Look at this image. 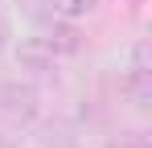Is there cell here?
Returning <instances> with one entry per match:
<instances>
[{"instance_id": "6da1fadb", "label": "cell", "mask_w": 152, "mask_h": 148, "mask_svg": "<svg viewBox=\"0 0 152 148\" xmlns=\"http://www.w3.org/2000/svg\"><path fill=\"white\" fill-rule=\"evenodd\" d=\"M0 111L8 115V119H33L37 115V91L29 86V82H4L0 86Z\"/></svg>"}, {"instance_id": "7a4b0ae2", "label": "cell", "mask_w": 152, "mask_h": 148, "mask_svg": "<svg viewBox=\"0 0 152 148\" xmlns=\"http://www.w3.org/2000/svg\"><path fill=\"white\" fill-rule=\"evenodd\" d=\"M53 58H58V53L45 45V37H29V41H21V49H17V62L29 66V70H50Z\"/></svg>"}, {"instance_id": "3957f363", "label": "cell", "mask_w": 152, "mask_h": 148, "mask_svg": "<svg viewBox=\"0 0 152 148\" xmlns=\"http://www.w3.org/2000/svg\"><path fill=\"white\" fill-rule=\"evenodd\" d=\"M45 45H50L53 53H78V49H82V33L74 29V21L50 25V33H45Z\"/></svg>"}, {"instance_id": "277c9868", "label": "cell", "mask_w": 152, "mask_h": 148, "mask_svg": "<svg viewBox=\"0 0 152 148\" xmlns=\"http://www.w3.org/2000/svg\"><path fill=\"white\" fill-rule=\"evenodd\" d=\"M95 4H99V0H53V8H58L62 21H82V17H91Z\"/></svg>"}, {"instance_id": "5b68a950", "label": "cell", "mask_w": 152, "mask_h": 148, "mask_svg": "<svg viewBox=\"0 0 152 148\" xmlns=\"http://www.w3.org/2000/svg\"><path fill=\"white\" fill-rule=\"evenodd\" d=\"M4 37H8V25H4V17H0V45H4Z\"/></svg>"}, {"instance_id": "8992f818", "label": "cell", "mask_w": 152, "mask_h": 148, "mask_svg": "<svg viewBox=\"0 0 152 148\" xmlns=\"http://www.w3.org/2000/svg\"><path fill=\"white\" fill-rule=\"evenodd\" d=\"M111 148H136V144H111Z\"/></svg>"}]
</instances>
